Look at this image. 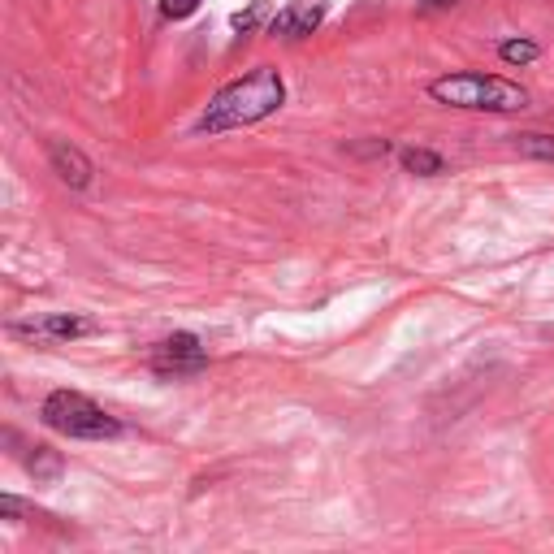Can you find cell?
Wrapping results in <instances>:
<instances>
[{"instance_id": "1", "label": "cell", "mask_w": 554, "mask_h": 554, "mask_svg": "<svg viewBox=\"0 0 554 554\" xmlns=\"http://www.w3.org/2000/svg\"><path fill=\"white\" fill-rule=\"evenodd\" d=\"M286 104V83L273 65H256L252 74L234 78L208 100V109L200 113L195 130L200 135H226V130H243V126H256L273 117L277 109Z\"/></svg>"}, {"instance_id": "2", "label": "cell", "mask_w": 554, "mask_h": 554, "mask_svg": "<svg viewBox=\"0 0 554 554\" xmlns=\"http://www.w3.org/2000/svg\"><path fill=\"white\" fill-rule=\"evenodd\" d=\"M429 100L446 109H468V113H520L529 109V91L511 78L498 74H442L429 83Z\"/></svg>"}, {"instance_id": "3", "label": "cell", "mask_w": 554, "mask_h": 554, "mask_svg": "<svg viewBox=\"0 0 554 554\" xmlns=\"http://www.w3.org/2000/svg\"><path fill=\"white\" fill-rule=\"evenodd\" d=\"M39 416H44V425L52 433H65V438H74V442L122 438L117 416H109L96 399H87V394H78V390H52L44 399V407H39Z\"/></svg>"}, {"instance_id": "4", "label": "cell", "mask_w": 554, "mask_h": 554, "mask_svg": "<svg viewBox=\"0 0 554 554\" xmlns=\"http://www.w3.org/2000/svg\"><path fill=\"white\" fill-rule=\"evenodd\" d=\"M148 364H152V373H161V377H182V373H200L208 364V355L195 334H169L152 347Z\"/></svg>"}, {"instance_id": "5", "label": "cell", "mask_w": 554, "mask_h": 554, "mask_svg": "<svg viewBox=\"0 0 554 554\" xmlns=\"http://www.w3.org/2000/svg\"><path fill=\"white\" fill-rule=\"evenodd\" d=\"M96 321L87 316H70V312H52V316H35V321L18 325L22 338H35V342H74V338H87L96 334Z\"/></svg>"}, {"instance_id": "6", "label": "cell", "mask_w": 554, "mask_h": 554, "mask_svg": "<svg viewBox=\"0 0 554 554\" xmlns=\"http://www.w3.org/2000/svg\"><path fill=\"white\" fill-rule=\"evenodd\" d=\"M48 161H52V174H57L65 187H74V191H87L91 178H96V165H91V156L78 152L74 143H65V139H52L48 143Z\"/></svg>"}, {"instance_id": "7", "label": "cell", "mask_w": 554, "mask_h": 554, "mask_svg": "<svg viewBox=\"0 0 554 554\" xmlns=\"http://www.w3.org/2000/svg\"><path fill=\"white\" fill-rule=\"evenodd\" d=\"M325 22V5H286V9H277L273 18H269V35H282V39H303V35H312L316 26Z\"/></svg>"}, {"instance_id": "8", "label": "cell", "mask_w": 554, "mask_h": 554, "mask_svg": "<svg viewBox=\"0 0 554 554\" xmlns=\"http://www.w3.org/2000/svg\"><path fill=\"white\" fill-rule=\"evenodd\" d=\"M399 165L407 169V174H416V178L446 174V161H442L438 152H429V148H399Z\"/></svg>"}, {"instance_id": "9", "label": "cell", "mask_w": 554, "mask_h": 554, "mask_svg": "<svg viewBox=\"0 0 554 554\" xmlns=\"http://www.w3.org/2000/svg\"><path fill=\"white\" fill-rule=\"evenodd\" d=\"M516 152L524 156V161L554 165V135H537V130H529V135H516Z\"/></svg>"}, {"instance_id": "10", "label": "cell", "mask_w": 554, "mask_h": 554, "mask_svg": "<svg viewBox=\"0 0 554 554\" xmlns=\"http://www.w3.org/2000/svg\"><path fill=\"white\" fill-rule=\"evenodd\" d=\"M26 468L35 472V481H52L61 472V455L52 451V446H31V455H26Z\"/></svg>"}, {"instance_id": "11", "label": "cell", "mask_w": 554, "mask_h": 554, "mask_svg": "<svg viewBox=\"0 0 554 554\" xmlns=\"http://www.w3.org/2000/svg\"><path fill=\"white\" fill-rule=\"evenodd\" d=\"M498 57L507 65H529V61L542 57V48H537L533 39H503V44H498Z\"/></svg>"}, {"instance_id": "12", "label": "cell", "mask_w": 554, "mask_h": 554, "mask_svg": "<svg viewBox=\"0 0 554 554\" xmlns=\"http://www.w3.org/2000/svg\"><path fill=\"white\" fill-rule=\"evenodd\" d=\"M265 18H269V0H252V5H247V9H239V13H234V18H230V26H234V31H239V35H252V31H256V26L265 22Z\"/></svg>"}, {"instance_id": "13", "label": "cell", "mask_w": 554, "mask_h": 554, "mask_svg": "<svg viewBox=\"0 0 554 554\" xmlns=\"http://www.w3.org/2000/svg\"><path fill=\"white\" fill-rule=\"evenodd\" d=\"M204 5V0H161V13H165V18H191V13L195 9H200Z\"/></svg>"}, {"instance_id": "14", "label": "cell", "mask_w": 554, "mask_h": 554, "mask_svg": "<svg viewBox=\"0 0 554 554\" xmlns=\"http://www.w3.org/2000/svg\"><path fill=\"white\" fill-rule=\"evenodd\" d=\"M420 5H425V9H451L455 0H420Z\"/></svg>"}]
</instances>
